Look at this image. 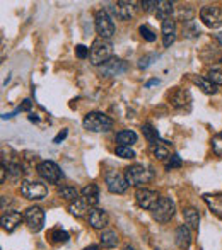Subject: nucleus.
<instances>
[{
  "instance_id": "f257e3e1",
  "label": "nucleus",
  "mask_w": 222,
  "mask_h": 250,
  "mask_svg": "<svg viewBox=\"0 0 222 250\" xmlns=\"http://www.w3.org/2000/svg\"><path fill=\"white\" fill-rule=\"evenodd\" d=\"M113 58V44L110 40H103L98 38L94 40L93 46L89 51V62L94 66H103L106 62H110Z\"/></svg>"
},
{
  "instance_id": "f03ea898",
  "label": "nucleus",
  "mask_w": 222,
  "mask_h": 250,
  "mask_svg": "<svg viewBox=\"0 0 222 250\" xmlns=\"http://www.w3.org/2000/svg\"><path fill=\"white\" fill-rule=\"evenodd\" d=\"M82 125L84 128L93 133H108L110 129H113V119L104 114V112L93 111L84 116Z\"/></svg>"
},
{
  "instance_id": "7ed1b4c3",
  "label": "nucleus",
  "mask_w": 222,
  "mask_h": 250,
  "mask_svg": "<svg viewBox=\"0 0 222 250\" xmlns=\"http://www.w3.org/2000/svg\"><path fill=\"white\" fill-rule=\"evenodd\" d=\"M125 177H126L128 186H133V188L140 189V186L149 184V182L152 181L154 174H152V170H149V168L144 167V165L135 164L125 168Z\"/></svg>"
},
{
  "instance_id": "20e7f679",
  "label": "nucleus",
  "mask_w": 222,
  "mask_h": 250,
  "mask_svg": "<svg viewBox=\"0 0 222 250\" xmlns=\"http://www.w3.org/2000/svg\"><path fill=\"white\" fill-rule=\"evenodd\" d=\"M94 27H96V33L99 34V38H103V40H110L115 34V22H113V17L108 10H98L96 16H94Z\"/></svg>"
},
{
  "instance_id": "39448f33",
  "label": "nucleus",
  "mask_w": 222,
  "mask_h": 250,
  "mask_svg": "<svg viewBox=\"0 0 222 250\" xmlns=\"http://www.w3.org/2000/svg\"><path fill=\"white\" fill-rule=\"evenodd\" d=\"M21 194L29 201H41L48 196V188L38 181H24L21 184Z\"/></svg>"
},
{
  "instance_id": "423d86ee",
  "label": "nucleus",
  "mask_w": 222,
  "mask_h": 250,
  "mask_svg": "<svg viewBox=\"0 0 222 250\" xmlns=\"http://www.w3.org/2000/svg\"><path fill=\"white\" fill-rule=\"evenodd\" d=\"M36 170H38V175H40L45 182H48V184H58L60 179H62V170H60L58 165L51 160L40 162Z\"/></svg>"
},
{
  "instance_id": "0eeeda50",
  "label": "nucleus",
  "mask_w": 222,
  "mask_h": 250,
  "mask_svg": "<svg viewBox=\"0 0 222 250\" xmlns=\"http://www.w3.org/2000/svg\"><path fill=\"white\" fill-rule=\"evenodd\" d=\"M174 203L169 198H159L157 203L152 208V216L154 220H157L159 223H168L173 216H174Z\"/></svg>"
},
{
  "instance_id": "6e6552de",
  "label": "nucleus",
  "mask_w": 222,
  "mask_h": 250,
  "mask_svg": "<svg viewBox=\"0 0 222 250\" xmlns=\"http://www.w3.org/2000/svg\"><path fill=\"white\" fill-rule=\"evenodd\" d=\"M200 19L210 29H217L222 26V9L217 5H205L200 10Z\"/></svg>"
},
{
  "instance_id": "1a4fd4ad",
  "label": "nucleus",
  "mask_w": 222,
  "mask_h": 250,
  "mask_svg": "<svg viewBox=\"0 0 222 250\" xmlns=\"http://www.w3.org/2000/svg\"><path fill=\"white\" fill-rule=\"evenodd\" d=\"M24 221L31 231L38 233L45 225V211L40 206H29L24 211Z\"/></svg>"
},
{
  "instance_id": "9d476101",
  "label": "nucleus",
  "mask_w": 222,
  "mask_h": 250,
  "mask_svg": "<svg viewBox=\"0 0 222 250\" xmlns=\"http://www.w3.org/2000/svg\"><path fill=\"white\" fill-rule=\"evenodd\" d=\"M104 182H106V188L111 194H123L128 189V182H126V177L123 174L116 170H111L104 175Z\"/></svg>"
},
{
  "instance_id": "9b49d317",
  "label": "nucleus",
  "mask_w": 222,
  "mask_h": 250,
  "mask_svg": "<svg viewBox=\"0 0 222 250\" xmlns=\"http://www.w3.org/2000/svg\"><path fill=\"white\" fill-rule=\"evenodd\" d=\"M110 12L115 17H118L120 21H130L135 16L137 10V2H126V0H120V2L110 5Z\"/></svg>"
},
{
  "instance_id": "f8f14e48",
  "label": "nucleus",
  "mask_w": 222,
  "mask_h": 250,
  "mask_svg": "<svg viewBox=\"0 0 222 250\" xmlns=\"http://www.w3.org/2000/svg\"><path fill=\"white\" fill-rule=\"evenodd\" d=\"M128 70V63L122 58H116L113 56L110 62H106L103 66H101V75L103 77H116V75H122Z\"/></svg>"
},
{
  "instance_id": "ddd939ff",
  "label": "nucleus",
  "mask_w": 222,
  "mask_h": 250,
  "mask_svg": "<svg viewBox=\"0 0 222 250\" xmlns=\"http://www.w3.org/2000/svg\"><path fill=\"white\" fill-rule=\"evenodd\" d=\"M157 199H159L157 192L156 191H150V189L140 188V189H137V192H135L137 204H139L140 208H144V209H152L154 204L157 203Z\"/></svg>"
},
{
  "instance_id": "4468645a",
  "label": "nucleus",
  "mask_w": 222,
  "mask_h": 250,
  "mask_svg": "<svg viewBox=\"0 0 222 250\" xmlns=\"http://www.w3.org/2000/svg\"><path fill=\"white\" fill-rule=\"evenodd\" d=\"M87 221L94 230H103L108 227V213L101 208H91L89 214H87Z\"/></svg>"
},
{
  "instance_id": "2eb2a0df",
  "label": "nucleus",
  "mask_w": 222,
  "mask_h": 250,
  "mask_svg": "<svg viewBox=\"0 0 222 250\" xmlns=\"http://www.w3.org/2000/svg\"><path fill=\"white\" fill-rule=\"evenodd\" d=\"M169 102L174 105L176 109H190L192 104V96H190L188 90L185 89H176L169 94Z\"/></svg>"
},
{
  "instance_id": "dca6fc26",
  "label": "nucleus",
  "mask_w": 222,
  "mask_h": 250,
  "mask_svg": "<svg viewBox=\"0 0 222 250\" xmlns=\"http://www.w3.org/2000/svg\"><path fill=\"white\" fill-rule=\"evenodd\" d=\"M23 220H24V214L17 213V211L7 209L5 213L2 214V228L7 231V233H12V231L21 225Z\"/></svg>"
},
{
  "instance_id": "f3484780",
  "label": "nucleus",
  "mask_w": 222,
  "mask_h": 250,
  "mask_svg": "<svg viewBox=\"0 0 222 250\" xmlns=\"http://www.w3.org/2000/svg\"><path fill=\"white\" fill-rule=\"evenodd\" d=\"M161 31H163L164 48H169L176 41V36H178V31H176V21L166 19L163 24H161Z\"/></svg>"
},
{
  "instance_id": "a211bd4d",
  "label": "nucleus",
  "mask_w": 222,
  "mask_h": 250,
  "mask_svg": "<svg viewBox=\"0 0 222 250\" xmlns=\"http://www.w3.org/2000/svg\"><path fill=\"white\" fill-rule=\"evenodd\" d=\"M176 245L181 250L190 249V245H192V233H190V228L186 225H179L176 228Z\"/></svg>"
},
{
  "instance_id": "6ab92c4d",
  "label": "nucleus",
  "mask_w": 222,
  "mask_h": 250,
  "mask_svg": "<svg viewBox=\"0 0 222 250\" xmlns=\"http://www.w3.org/2000/svg\"><path fill=\"white\" fill-rule=\"evenodd\" d=\"M69 211H70V214H72V216L82 218V216H86V214H89L91 206L87 204V201L84 198H79L77 201H74V203L69 204Z\"/></svg>"
},
{
  "instance_id": "aec40b11",
  "label": "nucleus",
  "mask_w": 222,
  "mask_h": 250,
  "mask_svg": "<svg viewBox=\"0 0 222 250\" xmlns=\"http://www.w3.org/2000/svg\"><path fill=\"white\" fill-rule=\"evenodd\" d=\"M183 218H185V223H186V227H188L190 230H197V228H198L200 214H198V211H197L195 208H192V206L183 208Z\"/></svg>"
},
{
  "instance_id": "412c9836",
  "label": "nucleus",
  "mask_w": 222,
  "mask_h": 250,
  "mask_svg": "<svg viewBox=\"0 0 222 250\" xmlns=\"http://www.w3.org/2000/svg\"><path fill=\"white\" fill-rule=\"evenodd\" d=\"M80 194H82V198L87 201V204H89L91 208H96L98 203H99V188H98L96 184L86 186Z\"/></svg>"
},
{
  "instance_id": "4be33fe9",
  "label": "nucleus",
  "mask_w": 222,
  "mask_h": 250,
  "mask_svg": "<svg viewBox=\"0 0 222 250\" xmlns=\"http://www.w3.org/2000/svg\"><path fill=\"white\" fill-rule=\"evenodd\" d=\"M173 10H174V3L168 2V0H159V2H157V7H156V17L164 22L166 19H171Z\"/></svg>"
},
{
  "instance_id": "5701e85b",
  "label": "nucleus",
  "mask_w": 222,
  "mask_h": 250,
  "mask_svg": "<svg viewBox=\"0 0 222 250\" xmlns=\"http://www.w3.org/2000/svg\"><path fill=\"white\" fill-rule=\"evenodd\" d=\"M192 82L198 87L202 92L205 94H216L217 92V85H214L207 77H200V75H193L192 77Z\"/></svg>"
},
{
  "instance_id": "b1692460",
  "label": "nucleus",
  "mask_w": 222,
  "mask_h": 250,
  "mask_svg": "<svg viewBox=\"0 0 222 250\" xmlns=\"http://www.w3.org/2000/svg\"><path fill=\"white\" fill-rule=\"evenodd\" d=\"M116 142H118V146H132L137 143V133L123 129V131L116 133Z\"/></svg>"
},
{
  "instance_id": "393cba45",
  "label": "nucleus",
  "mask_w": 222,
  "mask_h": 250,
  "mask_svg": "<svg viewBox=\"0 0 222 250\" xmlns=\"http://www.w3.org/2000/svg\"><path fill=\"white\" fill-rule=\"evenodd\" d=\"M99 238H101V245H103L104 249H113L118 244V235L113 230H104Z\"/></svg>"
},
{
  "instance_id": "a878e982",
  "label": "nucleus",
  "mask_w": 222,
  "mask_h": 250,
  "mask_svg": "<svg viewBox=\"0 0 222 250\" xmlns=\"http://www.w3.org/2000/svg\"><path fill=\"white\" fill-rule=\"evenodd\" d=\"M58 196L62 199L74 203V201L79 199V191H77L75 188H72V186H60V188H58Z\"/></svg>"
},
{
  "instance_id": "bb28decb",
  "label": "nucleus",
  "mask_w": 222,
  "mask_h": 250,
  "mask_svg": "<svg viewBox=\"0 0 222 250\" xmlns=\"http://www.w3.org/2000/svg\"><path fill=\"white\" fill-rule=\"evenodd\" d=\"M193 16H195V10L192 9L190 5H185V7H179L176 10V19L178 21H183V22H192L193 21Z\"/></svg>"
},
{
  "instance_id": "cd10ccee",
  "label": "nucleus",
  "mask_w": 222,
  "mask_h": 250,
  "mask_svg": "<svg viewBox=\"0 0 222 250\" xmlns=\"http://www.w3.org/2000/svg\"><path fill=\"white\" fill-rule=\"evenodd\" d=\"M7 172H9V175L14 179V181H19L24 174L23 165H21L19 162H9V164H7Z\"/></svg>"
},
{
  "instance_id": "c85d7f7f",
  "label": "nucleus",
  "mask_w": 222,
  "mask_h": 250,
  "mask_svg": "<svg viewBox=\"0 0 222 250\" xmlns=\"http://www.w3.org/2000/svg\"><path fill=\"white\" fill-rule=\"evenodd\" d=\"M142 131H144V136H146L147 140H149L150 143H159L157 140H159V135H157V129H154V126L150 125V123H146V125H142Z\"/></svg>"
},
{
  "instance_id": "c756f323",
  "label": "nucleus",
  "mask_w": 222,
  "mask_h": 250,
  "mask_svg": "<svg viewBox=\"0 0 222 250\" xmlns=\"http://www.w3.org/2000/svg\"><path fill=\"white\" fill-rule=\"evenodd\" d=\"M50 238L53 244H67V242H69V233H67L65 230L55 228V230L50 231Z\"/></svg>"
},
{
  "instance_id": "7c9ffc66",
  "label": "nucleus",
  "mask_w": 222,
  "mask_h": 250,
  "mask_svg": "<svg viewBox=\"0 0 222 250\" xmlns=\"http://www.w3.org/2000/svg\"><path fill=\"white\" fill-rule=\"evenodd\" d=\"M150 150H152L154 157L159 158V160H166V158H169V150L163 145V143H154Z\"/></svg>"
},
{
  "instance_id": "2f4dec72",
  "label": "nucleus",
  "mask_w": 222,
  "mask_h": 250,
  "mask_svg": "<svg viewBox=\"0 0 222 250\" xmlns=\"http://www.w3.org/2000/svg\"><path fill=\"white\" fill-rule=\"evenodd\" d=\"M139 33H140V36H142L146 41H149V43H154V41L157 40L156 33H154V31L150 29L149 26H146V24H144V26H140V27H139Z\"/></svg>"
},
{
  "instance_id": "473e14b6",
  "label": "nucleus",
  "mask_w": 222,
  "mask_h": 250,
  "mask_svg": "<svg viewBox=\"0 0 222 250\" xmlns=\"http://www.w3.org/2000/svg\"><path fill=\"white\" fill-rule=\"evenodd\" d=\"M115 153L120 158H135V151L132 150V146H116Z\"/></svg>"
},
{
  "instance_id": "72a5a7b5",
  "label": "nucleus",
  "mask_w": 222,
  "mask_h": 250,
  "mask_svg": "<svg viewBox=\"0 0 222 250\" xmlns=\"http://www.w3.org/2000/svg\"><path fill=\"white\" fill-rule=\"evenodd\" d=\"M212 151L217 157H222V131L217 133L212 138Z\"/></svg>"
},
{
  "instance_id": "f704fd0d",
  "label": "nucleus",
  "mask_w": 222,
  "mask_h": 250,
  "mask_svg": "<svg viewBox=\"0 0 222 250\" xmlns=\"http://www.w3.org/2000/svg\"><path fill=\"white\" fill-rule=\"evenodd\" d=\"M207 79H209L214 85H222V72L221 70H216V68L210 70V72L207 73Z\"/></svg>"
},
{
  "instance_id": "c9c22d12",
  "label": "nucleus",
  "mask_w": 222,
  "mask_h": 250,
  "mask_svg": "<svg viewBox=\"0 0 222 250\" xmlns=\"http://www.w3.org/2000/svg\"><path fill=\"white\" fill-rule=\"evenodd\" d=\"M183 165L181 158L178 157V155H173V157L168 158L166 162V170H173V168H179Z\"/></svg>"
},
{
  "instance_id": "e433bc0d",
  "label": "nucleus",
  "mask_w": 222,
  "mask_h": 250,
  "mask_svg": "<svg viewBox=\"0 0 222 250\" xmlns=\"http://www.w3.org/2000/svg\"><path fill=\"white\" fill-rule=\"evenodd\" d=\"M154 60H156V55H146V56H142V58L139 60V68H142V70L149 68V66L154 63Z\"/></svg>"
},
{
  "instance_id": "4c0bfd02",
  "label": "nucleus",
  "mask_w": 222,
  "mask_h": 250,
  "mask_svg": "<svg viewBox=\"0 0 222 250\" xmlns=\"http://www.w3.org/2000/svg\"><path fill=\"white\" fill-rule=\"evenodd\" d=\"M156 7H157V0H142V2H140V9H142L144 12H150V10L156 12Z\"/></svg>"
},
{
  "instance_id": "58836bf2",
  "label": "nucleus",
  "mask_w": 222,
  "mask_h": 250,
  "mask_svg": "<svg viewBox=\"0 0 222 250\" xmlns=\"http://www.w3.org/2000/svg\"><path fill=\"white\" fill-rule=\"evenodd\" d=\"M183 31H185V34H186L188 38H197V36H200V31L197 29V27H193V21H192V22L186 24L185 29H183Z\"/></svg>"
},
{
  "instance_id": "ea45409f",
  "label": "nucleus",
  "mask_w": 222,
  "mask_h": 250,
  "mask_svg": "<svg viewBox=\"0 0 222 250\" xmlns=\"http://www.w3.org/2000/svg\"><path fill=\"white\" fill-rule=\"evenodd\" d=\"M89 48H86L84 44H79V46H75V55L77 58L84 60V58H89Z\"/></svg>"
},
{
  "instance_id": "a19ab883",
  "label": "nucleus",
  "mask_w": 222,
  "mask_h": 250,
  "mask_svg": "<svg viewBox=\"0 0 222 250\" xmlns=\"http://www.w3.org/2000/svg\"><path fill=\"white\" fill-rule=\"evenodd\" d=\"M7 174H9V172H7L5 164H2V167H0V184H3V182H5V175Z\"/></svg>"
},
{
  "instance_id": "79ce46f5",
  "label": "nucleus",
  "mask_w": 222,
  "mask_h": 250,
  "mask_svg": "<svg viewBox=\"0 0 222 250\" xmlns=\"http://www.w3.org/2000/svg\"><path fill=\"white\" fill-rule=\"evenodd\" d=\"M31 105H33V104H31V101H29V99H24V101H23V104H21V107H19V111H29Z\"/></svg>"
},
{
  "instance_id": "37998d69",
  "label": "nucleus",
  "mask_w": 222,
  "mask_h": 250,
  "mask_svg": "<svg viewBox=\"0 0 222 250\" xmlns=\"http://www.w3.org/2000/svg\"><path fill=\"white\" fill-rule=\"evenodd\" d=\"M0 203H2V211H5V208L12 203V199L7 198V196H2V198H0Z\"/></svg>"
},
{
  "instance_id": "c03bdc74",
  "label": "nucleus",
  "mask_w": 222,
  "mask_h": 250,
  "mask_svg": "<svg viewBox=\"0 0 222 250\" xmlns=\"http://www.w3.org/2000/svg\"><path fill=\"white\" fill-rule=\"evenodd\" d=\"M152 85H159V80H157V79L149 80V82L146 83V89H149V87H152Z\"/></svg>"
},
{
  "instance_id": "a18cd8bd",
  "label": "nucleus",
  "mask_w": 222,
  "mask_h": 250,
  "mask_svg": "<svg viewBox=\"0 0 222 250\" xmlns=\"http://www.w3.org/2000/svg\"><path fill=\"white\" fill-rule=\"evenodd\" d=\"M65 136H67V131H62V133H60V135H58V136H56V138L53 140V142H55V143L62 142V140H63V138H65Z\"/></svg>"
},
{
  "instance_id": "49530a36",
  "label": "nucleus",
  "mask_w": 222,
  "mask_h": 250,
  "mask_svg": "<svg viewBox=\"0 0 222 250\" xmlns=\"http://www.w3.org/2000/svg\"><path fill=\"white\" fill-rule=\"evenodd\" d=\"M84 250H99V247L98 245H89V247H86Z\"/></svg>"
},
{
  "instance_id": "de8ad7c7",
  "label": "nucleus",
  "mask_w": 222,
  "mask_h": 250,
  "mask_svg": "<svg viewBox=\"0 0 222 250\" xmlns=\"http://www.w3.org/2000/svg\"><path fill=\"white\" fill-rule=\"evenodd\" d=\"M216 38H217V41H219V43H221V46H222V33L216 34Z\"/></svg>"
},
{
  "instance_id": "09e8293b",
  "label": "nucleus",
  "mask_w": 222,
  "mask_h": 250,
  "mask_svg": "<svg viewBox=\"0 0 222 250\" xmlns=\"http://www.w3.org/2000/svg\"><path fill=\"white\" fill-rule=\"evenodd\" d=\"M123 250H135V249H133V247H130V245H128V247H125Z\"/></svg>"
}]
</instances>
